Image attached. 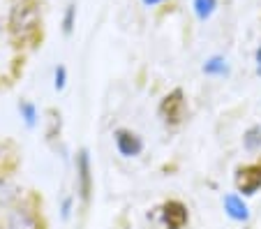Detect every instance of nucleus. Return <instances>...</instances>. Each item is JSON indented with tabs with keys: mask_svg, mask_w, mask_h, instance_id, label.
Returning <instances> with one entry per match:
<instances>
[{
	"mask_svg": "<svg viewBox=\"0 0 261 229\" xmlns=\"http://www.w3.org/2000/svg\"><path fill=\"white\" fill-rule=\"evenodd\" d=\"M12 30L14 35L19 37V42H35L37 35H40V16H37V10L30 3H23L14 10V16H12Z\"/></svg>",
	"mask_w": 261,
	"mask_h": 229,
	"instance_id": "nucleus-1",
	"label": "nucleus"
},
{
	"mask_svg": "<svg viewBox=\"0 0 261 229\" xmlns=\"http://www.w3.org/2000/svg\"><path fill=\"white\" fill-rule=\"evenodd\" d=\"M158 114H160V118L164 120V125L178 128V125L185 120V116H188V100H185V93H182L180 88H176L169 95H164L162 102H160Z\"/></svg>",
	"mask_w": 261,
	"mask_h": 229,
	"instance_id": "nucleus-2",
	"label": "nucleus"
},
{
	"mask_svg": "<svg viewBox=\"0 0 261 229\" xmlns=\"http://www.w3.org/2000/svg\"><path fill=\"white\" fill-rule=\"evenodd\" d=\"M233 185L241 192V197H252L261 190V158L256 162L243 165L233 174Z\"/></svg>",
	"mask_w": 261,
	"mask_h": 229,
	"instance_id": "nucleus-3",
	"label": "nucleus"
},
{
	"mask_svg": "<svg viewBox=\"0 0 261 229\" xmlns=\"http://www.w3.org/2000/svg\"><path fill=\"white\" fill-rule=\"evenodd\" d=\"M160 218H162L164 229H185L190 222V211L182 201L169 199L160 206Z\"/></svg>",
	"mask_w": 261,
	"mask_h": 229,
	"instance_id": "nucleus-4",
	"label": "nucleus"
},
{
	"mask_svg": "<svg viewBox=\"0 0 261 229\" xmlns=\"http://www.w3.org/2000/svg\"><path fill=\"white\" fill-rule=\"evenodd\" d=\"M114 141H116V148L123 158H137V155L143 153V139L132 132L127 128H118L114 132Z\"/></svg>",
	"mask_w": 261,
	"mask_h": 229,
	"instance_id": "nucleus-5",
	"label": "nucleus"
},
{
	"mask_svg": "<svg viewBox=\"0 0 261 229\" xmlns=\"http://www.w3.org/2000/svg\"><path fill=\"white\" fill-rule=\"evenodd\" d=\"M76 185H79V197L84 204L90 201V192H93V176H90V158L88 150H79L76 158Z\"/></svg>",
	"mask_w": 261,
	"mask_h": 229,
	"instance_id": "nucleus-6",
	"label": "nucleus"
},
{
	"mask_svg": "<svg viewBox=\"0 0 261 229\" xmlns=\"http://www.w3.org/2000/svg\"><path fill=\"white\" fill-rule=\"evenodd\" d=\"M7 229H40L37 215H35L30 209H25V206L14 209L10 215V222H7Z\"/></svg>",
	"mask_w": 261,
	"mask_h": 229,
	"instance_id": "nucleus-7",
	"label": "nucleus"
},
{
	"mask_svg": "<svg viewBox=\"0 0 261 229\" xmlns=\"http://www.w3.org/2000/svg\"><path fill=\"white\" fill-rule=\"evenodd\" d=\"M224 211H227L229 218L238 220V222H245V220L250 218V209H247V204L243 201L241 194H236V192L224 197Z\"/></svg>",
	"mask_w": 261,
	"mask_h": 229,
	"instance_id": "nucleus-8",
	"label": "nucleus"
},
{
	"mask_svg": "<svg viewBox=\"0 0 261 229\" xmlns=\"http://www.w3.org/2000/svg\"><path fill=\"white\" fill-rule=\"evenodd\" d=\"M243 146H245V150H250V153L261 148V125H250V128L245 130Z\"/></svg>",
	"mask_w": 261,
	"mask_h": 229,
	"instance_id": "nucleus-9",
	"label": "nucleus"
},
{
	"mask_svg": "<svg viewBox=\"0 0 261 229\" xmlns=\"http://www.w3.org/2000/svg\"><path fill=\"white\" fill-rule=\"evenodd\" d=\"M194 7H197L199 19L203 21L213 14V10H215V0H194Z\"/></svg>",
	"mask_w": 261,
	"mask_h": 229,
	"instance_id": "nucleus-10",
	"label": "nucleus"
},
{
	"mask_svg": "<svg viewBox=\"0 0 261 229\" xmlns=\"http://www.w3.org/2000/svg\"><path fill=\"white\" fill-rule=\"evenodd\" d=\"M203 72L206 74H227V65L222 63V58H213L203 65Z\"/></svg>",
	"mask_w": 261,
	"mask_h": 229,
	"instance_id": "nucleus-11",
	"label": "nucleus"
},
{
	"mask_svg": "<svg viewBox=\"0 0 261 229\" xmlns=\"http://www.w3.org/2000/svg\"><path fill=\"white\" fill-rule=\"evenodd\" d=\"M21 114H23V118H25V123L28 125H35V118H37V111H35V107L30 105V102H21Z\"/></svg>",
	"mask_w": 261,
	"mask_h": 229,
	"instance_id": "nucleus-12",
	"label": "nucleus"
},
{
	"mask_svg": "<svg viewBox=\"0 0 261 229\" xmlns=\"http://www.w3.org/2000/svg\"><path fill=\"white\" fill-rule=\"evenodd\" d=\"M63 86H65V67H58L56 70V88L63 90Z\"/></svg>",
	"mask_w": 261,
	"mask_h": 229,
	"instance_id": "nucleus-13",
	"label": "nucleus"
},
{
	"mask_svg": "<svg viewBox=\"0 0 261 229\" xmlns=\"http://www.w3.org/2000/svg\"><path fill=\"white\" fill-rule=\"evenodd\" d=\"M72 16H74V7H69L67 16H65V30H72Z\"/></svg>",
	"mask_w": 261,
	"mask_h": 229,
	"instance_id": "nucleus-14",
	"label": "nucleus"
},
{
	"mask_svg": "<svg viewBox=\"0 0 261 229\" xmlns=\"http://www.w3.org/2000/svg\"><path fill=\"white\" fill-rule=\"evenodd\" d=\"M256 63H259V72H261V44H259V49H256Z\"/></svg>",
	"mask_w": 261,
	"mask_h": 229,
	"instance_id": "nucleus-15",
	"label": "nucleus"
},
{
	"mask_svg": "<svg viewBox=\"0 0 261 229\" xmlns=\"http://www.w3.org/2000/svg\"><path fill=\"white\" fill-rule=\"evenodd\" d=\"M146 5H158V3H162V0H143Z\"/></svg>",
	"mask_w": 261,
	"mask_h": 229,
	"instance_id": "nucleus-16",
	"label": "nucleus"
}]
</instances>
